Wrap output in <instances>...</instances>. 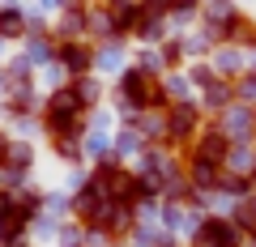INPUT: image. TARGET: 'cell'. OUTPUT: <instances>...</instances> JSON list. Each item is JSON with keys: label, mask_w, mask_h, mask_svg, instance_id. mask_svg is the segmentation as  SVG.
I'll return each mask as SVG.
<instances>
[{"label": "cell", "mask_w": 256, "mask_h": 247, "mask_svg": "<svg viewBox=\"0 0 256 247\" xmlns=\"http://www.w3.org/2000/svg\"><path fill=\"white\" fill-rule=\"evenodd\" d=\"M116 64H120V47H102L94 55V68H102V73H116Z\"/></svg>", "instance_id": "cell-5"}, {"label": "cell", "mask_w": 256, "mask_h": 247, "mask_svg": "<svg viewBox=\"0 0 256 247\" xmlns=\"http://www.w3.org/2000/svg\"><path fill=\"white\" fill-rule=\"evenodd\" d=\"M214 64H218L222 77H235V81L248 73V68H244V51H239V47H222V51L214 55Z\"/></svg>", "instance_id": "cell-3"}, {"label": "cell", "mask_w": 256, "mask_h": 247, "mask_svg": "<svg viewBox=\"0 0 256 247\" xmlns=\"http://www.w3.org/2000/svg\"><path fill=\"white\" fill-rule=\"evenodd\" d=\"M60 64L68 68V73L73 77H90V68H94V51L86 43H60Z\"/></svg>", "instance_id": "cell-2"}, {"label": "cell", "mask_w": 256, "mask_h": 247, "mask_svg": "<svg viewBox=\"0 0 256 247\" xmlns=\"http://www.w3.org/2000/svg\"><path fill=\"white\" fill-rule=\"evenodd\" d=\"M0 38H26V13L0 9Z\"/></svg>", "instance_id": "cell-4"}, {"label": "cell", "mask_w": 256, "mask_h": 247, "mask_svg": "<svg viewBox=\"0 0 256 247\" xmlns=\"http://www.w3.org/2000/svg\"><path fill=\"white\" fill-rule=\"evenodd\" d=\"M188 132H196V102H175L166 111V141H184Z\"/></svg>", "instance_id": "cell-1"}]
</instances>
